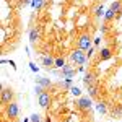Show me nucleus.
<instances>
[{"instance_id": "nucleus-1", "label": "nucleus", "mask_w": 122, "mask_h": 122, "mask_svg": "<svg viewBox=\"0 0 122 122\" xmlns=\"http://www.w3.org/2000/svg\"><path fill=\"white\" fill-rule=\"evenodd\" d=\"M88 59H90V57L86 56V52H85V51H81V49H75L73 52H70V60H72L73 64L85 65V64L88 62Z\"/></svg>"}, {"instance_id": "nucleus-2", "label": "nucleus", "mask_w": 122, "mask_h": 122, "mask_svg": "<svg viewBox=\"0 0 122 122\" xmlns=\"http://www.w3.org/2000/svg\"><path fill=\"white\" fill-rule=\"evenodd\" d=\"M20 114V106L18 103H15V101H11L10 104H7V116H8L10 119H16Z\"/></svg>"}, {"instance_id": "nucleus-3", "label": "nucleus", "mask_w": 122, "mask_h": 122, "mask_svg": "<svg viewBox=\"0 0 122 122\" xmlns=\"http://www.w3.org/2000/svg\"><path fill=\"white\" fill-rule=\"evenodd\" d=\"M76 42H78V49H81V51H88L91 47V38L88 34H81Z\"/></svg>"}, {"instance_id": "nucleus-4", "label": "nucleus", "mask_w": 122, "mask_h": 122, "mask_svg": "<svg viewBox=\"0 0 122 122\" xmlns=\"http://www.w3.org/2000/svg\"><path fill=\"white\" fill-rule=\"evenodd\" d=\"M38 103L41 107H47L49 104H51V94L47 93V91H42V93L38 96Z\"/></svg>"}, {"instance_id": "nucleus-5", "label": "nucleus", "mask_w": 122, "mask_h": 122, "mask_svg": "<svg viewBox=\"0 0 122 122\" xmlns=\"http://www.w3.org/2000/svg\"><path fill=\"white\" fill-rule=\"evenodd\" d=\"M13 101V91L10 88H3L2 90V103L3 104H10Z\"/></svg>"}, {"instance_id": "nucleus-6", "label": "nucleus", "mask_w": 122, "mask_h": 122, "mask_svg": "<svg viewBox=\"0 0 122 122\" xmlns=\"http://www.w3.org/2000/svg\"><path fill=\"white\" fill-rule=\"evenodd\" d=\"M76 106H78L80 109L86 111V109H90V107H91V99H90V98H86V96H81V98L78 99Z\"/></svg>"}, {"instance_id": "nucleus-7", "label": "nucleus", "mask_w": 122, "mask_h": 122, "mask_svg": "<svg viewBox=\"0 0 122 122\" xmlns=\"http://www.w3.org/2000/svg\"><path fill=\"white\" fill-rule=\"evenodd\" d=\"M59 73H60L62 78H72V76L75 75V70L72 68V65H65L64 68H60V72H59Z\"/></svg>"}, {"instance_id": "nucleus-8", "label": "nucleus", "mask_w": 122, "mask_h": 122, "mask_svg": "<svg viewBox=\"0 0 122 122\" xmlns=\"http://www.w3.org/2000/svg\"><path fill=\"white\" fill-rule=\"evenodd\" d=\"M39 31H41V26H36V28H33L29 31V41L31 42H36L39 39Z\"/></svg>"}, {"instance_id": "nucleus-9", "label": "nucleus", "mask_w": 122, "mask_h": 122, "mask_svg": "<svg viewBox=\"0 0 122 122\" xmlns=\"http://www.w3.org/2000/svg\"><path fill=\"white\" fill-rule=\"evenodd\" d=\"M94 78H96V75H94V73H91V72H88V73L85 75V78H83V83H85V86L88 88L90 85H94Z\"/></svg>"}, {"instance_id": "nucleus-10", "label": "nucleus", "mask_w": 122, "mask_h": 122, "mask_svg": "<svg viewBox=\"0 0 122 122\" xmlns=\"http://www.w3.org/2000/svg\"><path fill=\"white\" fill-rule=\"evenodd\" d=\"M111 57H112L111 49H103V51L99 52V59H101V60H107V59H111Z\"/></svg>"}, {"instance_id": "nucleus-11", "label": "nucleus", "mask_w": 122, "mask_h": 122, "mask_svg": "<svg viewBox=\"0 0 122 122\" xmlns=\"http://www.w3.org/2000/svg\"><path fill=\"white\" fill-rule=\"evenodd\" d=\"M36 83L41 85V86H44V88H49V86H51V80H49V78H42V76H38V78H36Z\"/></svg>"}, {"instance_id": "nucleus-12", "label": "nucleus", "mask_w": 122, "mask_h": 122, "mask_svg": "<svg viewBox=\"0 0 122 122\" xmlns=\"http://www.w3.org/2000/svg\"><path fill=\"white\" fill-rule=\"evenodd\" d=\"M54 64H56V60H54L52 57H44V59H42V65L46 67V68H51V67H54Z\"/></svg>"}, {"instance_id": "nucleus-13", "label": "nucleus", "mask_w": 122, "mask_h": 122, "mask_svg": "<svg viewBox=\"0 0 122 122\" xmlns=\"http://www.w3.org/2000/svg\"><path fill=\"white\" fill-rule=\"evenodd\" d=\"M93 15L96 16V18H104V10H103V5H98V7L94 8Z\"/></svg>"}, {"instance_id": "nucleus-14", "label": "nucleus", "mask_w": 122, "mask_h": 122, "mask_svg": "<svg viewBox=\"0 0 122 122\" xmlns=\"http://www.w3.org/2000/svg\"><path fill=\"white\" fill-rule=\"evenodd\" d=\"M111 8L114 10V13H121L122 11V2L121 0H116L112 5H111Z\"/></svg>"}, {"instance_id": "nucleus-15", "label": "nucleus", "mask_w": 122, "mask_h": 122, "mask_svg": "<svg viewBox=\"0 0 122 122\" xmlns=\"http://www.w3.org/2000/svg\"><path fill=\"white\" fill-rule=\"evenodd\" d=\"M96 109H98L99 114H107V106H106V103H98L96 104Z\"/></svg>"}, {"instance_id": "nucleus-16", "label": "nucleus", "mask_w": 122, "mask_h": 122, "mask_svg": "<svg viewBox=\"0 0 122 122\" xmlns=\"http://www.w3.org/2000/svg\"><path fill=\"white\" fill-rule=\"evenodd\" d=\"M88 93H90L91 98H96V96H98V86H96V85H90V86H88Z\"/></svg>"}, {"instance_id": "nucleus-17", "label": "nucleus", "mask_w": 122, "mask_h": 122, "mask_svg": "<svg viewBox=\"0 0 122 122\" xmlns=\"http://www.w3.org/2000/svg\"><path fill=\"white\" fill-rule=\"evenodd\" d=\"M46 3H47V0H34V2H33V7L36 10H41Z\"/></svg>"}, {"instance_id": "nucleus-18", "label": "nucleus", "mask_w": 122, "mask_h": 122, "mask_svg": "<svg viewBox=\"0 0 122 122\" xmlns=\"http://www.w3.org/2000/svg\"><path fill=\"white\" fill-rule=\"evenodd\" d=\"M116 15H117V13H114V10H112V8H109L107 11H106V13H104V20H106V21H111V20H112Z\"/></svg>"}, {"instance_id": "nucleus-19", "label": "nucleus", "mask_w": 122, "mask_h": 122, "mask_svg": "<svg viewBox=\"0 0 122 122\" xmlns=\"http://www.w3.org/2000/svg\"><path fill=\"white\" fill-rule=\"evenodd\" d=\"M54 67H57V68H64V67H65V60H64V57H59V59H56V64H54Z\"/></svg>"}, {"instance_id": "nucleus-20", "label": "nucleus", "mask_w": 122, "mask_h": 122, "mask_svg": "<svg viewBox=\"0 0 122 122\" xmlns=\"http://www.w3.org/2000/svg\"><path fill=\"white\" fill-rule=\"evenodd\" d=\"M29 122H41V116H39V114H33V116L29 117Z\"/></svg>"}, {"instance_id": "nucleus-21", "label": "nucleus", "mask_w": 122, "mask_h": 122, "mask_svg": "<svg viewBox=\"0 0 122 122\" xmlns=\"http://www.w3.org/2000/svg\"><path fill=\"white\" fill-rule=\"evenodd\" d=\"M42 91H44V90H42V86H41V85H36V86H34V93L38 94V96L42 93Z\"/></svg>"}, {"instance_id": "nucleus-22", "label": "nucleus", "mask_w": 122, "mask_h": 122, "mask_svg": "<svg viewBox=\"0 0 122 122\" xmlns=\"http://www.w3.org/2000/svg\"><path fill=\"white\" fill-rule=\"evenodd\" d=\"M70 91L75 94V96H80V90H78L76 86H72V88H70Z\"/></svg>"}, {"instance_id": "nucleus-23", "label": "nucleus", "mask_w": 122, "mask_h": 122, "mask_svg": "<svg viewBox=\"0 0 122 122\" xmlns=\"http://www.w3.org/2000/svg\"><path fill=\"white\" fill-rule=\"evenodd\" d=\"M86 56H88V57H93L94 56V47H90V49H88V54H86Z\"/></svg>"}, {"instance_id": "nucleus-24", "label": "nucleus", "mask_w": 122, "mask_h": 122, "mask_svg": "<svg viewBox=\"0 0 122 122\" xmlns=\"http://www.w3.org/2000/svg\"><path fill=\"white\" fill-rule=\"evenodd\" d=\"M101 33H103V34L107 33V25H103V26H101Z\"/></svg>"}, {"instance_id": "nucleus-25", "label": "nucleus", "mask_w": 122, "mask_h": 122, "mask_svg": "<svg viewBox=\"0 0 122 122\" xmlns=\"http://www.w3.org/2000/svg\"><path fill=\"white\" fill-rule=\"evenodd\" d=\"M29 2H31V0H23V7H25V5H28Z\"/></svg>"}, {"instance_id": "nucleus-26", "label": "nucleus", "mask_w": 122, "mask_h": 122, "mask_svg": "<svg viewBox=\"0 0 122 122\" xmlns=\"http://www.w3.org/2000/svg\"><path fill=\"white\" fill-rule=\"evenodd\" d=\"M121 111H122V107H121Z\"/></svg>"}]
</instances>
